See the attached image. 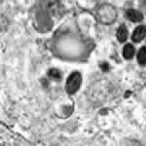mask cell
Masks as SVG:
<instances>
[{
  "label": "cell",
  "instance_id": "cell-4",
  "mask_svg": "<svg viewBox=\"0 0 146 146\" xmlns=\"http://www.w3.org/2000/svg\"><path fill=\"white\" fill-rule=\"evenodd\" d=\"M117 38L120 42H125L128 38V29L125 25H121L117 30Z\"/></svg>",
  "mask_w": 146,
  "mask_h": 146
},
{
  "label": "cell",
  "instance_id": "cell-3",
  "mask_svg": "<svg viewBox=\"0 0 146 146\" xmlns=\"http://www.w3.org/2000/svg\"><path fill=\"white\" fill-rule=\"evenodd\" d=\"M145 36H146V27H144V25H139L133 31V40L135 42H140L142 39H144Z\"/></svg>",
  "mask_w": 146,
  "mask_h": 146
},
{
  "label": "cell",
  "instance_id": "cell-5",
  "mask_svg": "<svg viewBox=\"0 0 146 146\" xmlns=\"http://www.w3.org/2000/svg\"><path fill=\"white\" fill-rule=\"evenodd\" d=\"M123 55L125 56V58H127V60L131 58L133 56V55H135V47H133V45H131V44L126 45L124 47Z\"/></svg>",
  "mask_w": 146,
  "mask_h": 146
},
{
  "label": "cell",
  "instance_id": "cell-6",
  "mask_svg": "<svg viewBox=\"0 0 146 146\" xmlns=\"http://www.w3.org/2000/svg\"><path fill=\"white\" fill-rule=\"evenodd\" d=\"M137 60L141 65H146V47H142L138 52Z\"/></svg>",
  "mask_w": 146,
  "mask_h": 146
},
{
  "label": "cell",
  "instance_id": "cell-1",
  "mask_svg": "<svg viewBox=\"0 0 146 146\" xmlns=\"http://www.w3.org/2000/svg\"><path fill=\"white\" fill-rule=\"evenodd\" d=\"M82 82V77L79 72H73L69 77H68L66 81V91L68 94L72 95V94L76 93L80 88V85Z\"/></svg>",
  "mask_w": 146,
  "mask_h": 146
},
{
  "label": "cell",
  "instance_id": "cell-8",
  "mask_svg": "<svg viewBox=\"0 0 146 146\" xmlns=\"http://www.w3.org/2000/svg\"><path fill=\"white\" fill-rule=\"evenodd\" d=\"M101 68H102L104 71H106V70L108 69V65H107V63H102V64L100 65Z\"/></svg>",
  "mask_w": 146,
  "mask_h": 146
},
{
  "label": "cell",
  "instance_id": "cell-2",
  "mask_svg": "<svg viewBox=\"0 0 146 146\" xmlns=\"http://www.w3.org/2000/svg\"><path fill=\"white\" fill-rule=\"evenodd\" d=\"M126 16H127V18H128L129 21H131V22H135V23L141 22V21H142V19H143L142 14H141L140 12L136 11V10H133V9H129V10H127Z\"/></svg>",
  "mask_w": 146,
  "mask_h": 146
},
{
  "label": "cell",
  "instance_id": "cell-7",
  "mask_svg": "<svg viewBox=\"0 0 146 146\" xmlns=\"http://www.w3.org/2000/svg\"><path fill=\"white\" fill-rule=\"evenodd\" d=\"M49 76L51 77V78H54L56 80H60V77H62V75H60V72L58 71V70L56 69H50L49 70Z\"/></svg>",
  "mask_w": 146,
  "mask_h": 146
}]
</instances>
